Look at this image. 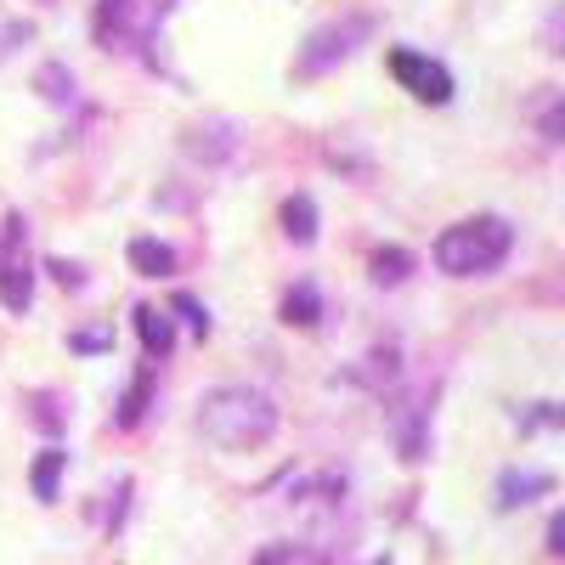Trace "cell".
Wrapping results in <instances>:
<instances>
[{
    "label": "cell",
    "instance_id": "obj_1",
    "mask_svg": "<svg viewBox=\"0 0 565 565\" xmlns=\"http://www.w3.org/2000/svg\"><path fill=\"white\" fill-rule=\"evenodd\" d=\"M199 436L226 452H249L277 436V402L249 385H221L199 402Z\"/></svg>",
    "mask_w": 565,
    "mask_h": 565
},
{
    "label": "cell",
    "instance_id": "obj_2",
    "mask_svg": "<svg viewBox=\"0 0 565 565\" xmlns=\"http://www.w3.org/2000/svg\"><path fill=\"white\" fill-rule=\"evenodd\" d=\"M509 244H514L509 221H498V215H469V221L447 226L441 238H436V266H441L447 277H481V271H492V266L509 255Z\"/></svg>",
    "mask_w": 565,
    "mask_h": 565
},
{
    "label": "cell",
    "instance_id": "obj_3",
    "mask_svg": "<svg viewBox=\"0 0 565 565\" xmlns=\"http://www.w3.org/2000/svg\"><path fill=\"white\" fill-rule=\"evenodd\" d=\"M373 34V18L367 12H356V18H334V23H322L317 34H306V52H300V74L306 79H322V74H334L356 45Z\"/></svg>",
    "mask_w": 565,
    "mask_h": 565
},
{
    "label": "cell",
    "instance_id": "obj_4",
    "mask_svg": "<svg viewBox=\"0 0 565 565\" xmlns=\"http://www.w3.org/2000/svg\"><path fill=\"white\" fill-rule=\"evenodd\" d=\"M391 74L402 79V90H413L418 103H452V74L436 57L413 52V45H396L391 52Z\"/></svg>",
    "mask_w": 565,
    "mask_h": 565
},
{
    "label": "cell",
    "instance_id": "obj_5",
    "mask_svg": "<svg viewBox=\"0 0 565 565\" xmlns=\"http://www.w3.org/2000/svg\"><path fill=\"white\" fill-rule=\"evenodd\" d=\"M391 447L407 463H418L424 452H430V391H424V396H402L391 407Z\"/></svg>",
    "mask_w": 565,
    "mask_h": 565
},
{
    "label": "cell",
    "instance_id": "obj_6",
    "mask_svg": "<svg viewBox=\"0 0 565 565\" xmlns=\"http://www.w3.org/2000/svg\"><path fill=\"white\" fill-rule=\"evenodd\" d=\"M148 34H153V18H136V0H103L97 7V40L108 52H119V45L136 52V40H148Z\"/></svg>",
    "mask_w": 565,
    "mask_h": 565
},
{
    "label": "cell",
    "instance_id": "obj_7",
    "mask_svg": "<svg viewBox=\"0 0 565 565\" xmlns=\"http://www.w3.org/2000/svg\"><path fill=\"white\" fill-rule=\"evenodd\" d=\"M181 148L193 153L199 164H226L232 159V148H238V125L232 119H210V125H193L181 136Z\"/></svg>",
    "mask_w": 565,
    "mask_h": 565
},
{
    "label": "cell",
    "instance_id": "obj_8",
    "mask_svg": "<svg viewBox=\"0 0 565 565\" xmlns=\"http://www.w3.org/2000/svg\"><path fill=\"white\" fill-rule=\"evenodd\" d=\"M351 385H362V391H391L396 380H402V351L396 345H373L351 373H345Z\"/></svg>",
    "mask_w": 565,
    "mask_h": 565
},
{
    "label": "cell",
    "instance_id": "obj_9",
    "mask_svg": "<svg viewBox=\"0 0 565 565\" xmlns=\"http://www.w3.org/2000/svg\"><path fill=\"white\" fill-rule=\"evenodd\" d=\"M63 469H68V452H63V447L34 452V463H29V492H34V503H57V492H63Z\"/></svg>",
    "mask_w": 565,
    "mask_h": 565
},
{
    "label": "cell",
    "instance_id": "obj_10",
    "mask_svg": "<svg viewBox=\"0 0 565 565\" xmlns=\"http://www.w3.org/2000/svg\"><path fill=\"white\" fill-rule=\"evenodd\" d=\"M130 322H136V334H141V345H148V356H153V362L175 351V322H170L164 311L136 306V311H130Z\"/></svg>",
    "mask_w": 565,
    "mask_h": 565
},
{
    "label": "cell",
    "instance_id": "obj_11",
    "mask_svg": "<svg viewBox=\"0 0 565 565\" xmlns=\"http://www.w3.org/2000/svg\"><path fill=\"white\" fill-rule=\"evenodd\" d=\"M554 487V476H543V469H503L498 476V509H521V503H532L537 492H548Z\"/></svg>",
    "mask_w": 565,
    "mask_h": 565
},
{
    "label": "cell",
    "instance_id": "obj_12",
    "mask_svg": "<svg viewBox=\"0 0 565 565\" xmlns=\"http://www.w3.org/2000/svg\"><path fill=\"white\" fill-rule=\"evenodd\" d=\"M277 317L289 322V328H317V322H322V295H317V282H289V295H282Z\"/></svg>",
    "mask_w": 565,
    "mask_h": 565
},
{
    "label": "cell",
    "instance_id": "obj_13",
    "mask_svg": "<svg viewBox=\"0 0 565 565\" xmlns=\"http://www.w3.org/2000/svg\"><path fill=\"white\" fill-rule=\"evenodd\" d=\"M0 306H7L12 317H23L34 306V266H23V260L0 266Z\"/></svg>",
    "mask_w": 565,
    "mask_h": 565
},
{
    "label": "cell",
    "instance_id": "obj_14",
    "mask_svg": "<svg viewBox=\"0 0 565 565\" xmlns=\"http://www.w3.org/2000/svg\"><path fill=\"white\" fill-rule=\"evenodd\" d=\"M277 221H282V238H289V244H311V238H317V204H311L306 193L282 199Z\"/></svg>",
    "mask_w": 565,
    "mask_h": 565
},
{
    "label": "cell",
    "instance_id": "obj_15",
    "mask_svg": "<svg viewBox=\"0 0 565 565\" xmlns=\"http://www.w3.org/2000/svg\"><path fill=\"white\" fill-rule=\"evenodd\" d=\"M34 90H40L52 108H74V103H79V85H74V74H68L63 63H40V68H34Z\"/></svg>",
    "mask_w": 565,
    "mask_h": 565
},
{
    "label": "cell",
    "instance_id": "obj_16",
    "mask_svg": "<svg viewBox=\"0 0 565 565\" xmlns=\"http://www.w3.org/2000/svg\"><path fill=\"white\" fill-rule=\"evenodd\" d=\"M148 402H153V367H141L136 380H130V391L119 396V413H114V424H119V430H136V424L148 418Z\"/></svg>",
    "mask_w": 565,
    "mask_h": 565
},
{
    "label": "cell",
    "instance_id": "obj_17",
    "mask_svg": "<svg viewBox=\"0 0 565 565\" xmlns=\"http://www.w3.org/2000/svg\"><path fill=\"white\" fill-rule=\"evenodd\" d=\"M130 266L141 277H170L175 271V249L159 244V238H130Z\"/></svg>",
    "mask_w": 565,
    "mask_h": 565
},
{
    "label": "cell",
    "instance_id": "obj_18",
    "mask_svg": "<svg viewBox=\"0 0 565 565\" xmlns=\"http://www.w3.org/2000/svg\"><path fill=\"white\" fill-rule=\"evenodd\" d=\"M373 282L380 289H396V282H407V271H413V255L407 249H373Z\"/></svg>",
    "mask_w": 565,
    "mask_h": 565
},
{
    "label": "cell",
    "instance_id": "obj_19",
    "mask_svg": "<svg viewBox=\"0 0 565 565\" xmlns=\"http://www.w3.org/2000/svg\"><path fill=\"white\" fill-rule=\"evenodd\" d=\"M114 345V328H74V334H68V351H79V356H97V351H108Z\"/></svg>",
    "mask_w": 565,
    "mask_h": 565
},
{
    "label": "cell",
    "instance_id": "obj_20",
    "mask_svg": "<svg viewBox=\"0 0 565 565\" xmlns=\"http://www.w3.org/2000/svg\"><path fill=\"white\" fill-rule=\"evenodd\" d=\"M543 424H554V430H559V424H565V407H559V402H537V407L521 413V430H543Z\"/></svg>",
    "mask_w": 565,
    "mask_h": 565
},
{
    "label": "cell",
    "instance_id": "obj_21",
    "mask_svg": "<svg viewBox=\"0 0 565 565\" xmlns=\"http://www.w3.org/2000/svg\"><path fill=\"white\" fill-rule=\"evenodd\" d=\"M537 130H543L548 141H565V97H554V103L537 114Z\"/></svg>",
    "mask_w": 565,
    "mask_h": 565
},
{
    "label": "cell",
    "instance_id": "obj_22",
    "mask_svg": "<svg viewBox=\"0 0 565 565\" xmlns=\"http://www.w3.org/2000/svg\"><path fill=\"white\" fill-rule=\"evenodd\" d=\"M29 407H40V413H34V418H40V430H52V436L63 430V413H57V396H52V391H40Z\"/></svg>",
    "mask_w": 565,
    "mask_h": 565
},
{
    "label": "cell",
    "instance_id": "obj_23",
    "mask_svg": "<svg viewBox=\"0 0 565 565\" xmlns=\"http://www.w3.org/2000/svg\"><path fill=\"white\" fill-rule=\"evenodd\" d=\"M175 311L186 317V328H193V334H199V340L210 334V317H204V306H199L193 295H175Z\"/></svg>",
    "mask_w": 565,
    "mask_h": 565
},
{
    "label": "cell",
    "instance_id": "obj_24",
    "mask_svg": "<svg viewBox=\"0 0 565 565\" xmlns=\"http://www.w3.org/2000/svg\"><path fill=\"white\" fill-rule=\"evenodd\" d=\"M543 45L565 57V7H559V12H548V23H543Z\"/></svg>",
    "mask_w": 565,
    "mask_h": 565
},
{
    "label": "cell",
    "instance_id": "obj_25",
    "mask_svg": "<svg viewBox=\"0 0 565 565\" xmlns=\"http://www.w3.org/2000/svg\"><path fill=\"white\" fill-rule=\"evenodd\" d=\"M255 565H300V554H295V548H260Z\"/></svg>",
    "mask_w": 565,
    "mask_h": 565
},
{
    "label": "cell",
    "instance_id": "obj_26",
    "mask_svg": "<svg viewBox=\"0 0 565 565\" xmlns=\"http://www.w3.org/2000/svg\"><path fill=\"white\" fill-rule=\"evenodd\" d=\"M34 34V23H12L7 34H0V57H7V52H18V40H29Z\"/></svg>",
    "mask_w": 565,
    "mask_h": 565
},
{
    "label": "cell",
    "instance_id": "obj_27",
    "mask_svg": "<svg viewBox=\"0 0 565 565\" xmlns=\"http://www.w3.org/2000/svg\"><path fill=\"white\" fill-rule=\"evenodd\" d=\"M52 271H57V282H68V289H79V282H85V266H68V260H52Z\"/></svg>",
    "mask_w": 565,
    "mask_h": 565
},
{
    "label": "cell",
    "instance_id": "obj_28",
    "mask_svg": "<svg viewBox=\"0 0 565 565\" xmlns=\"http://www.w3.org/2000/svg\"><path fill=\"white\" fill-rule=\"evenodd\" d=\"M548 548H554V554H565V509L548 521Z\"/></svg>",
    "mask_w": 565,
    "mask_h": 565
},
{
    "label": "cell",
    "instance_id": "obj_29",
    "mask_svg": "<svg viewBox=\"0 0 565 565\" xmlns=\"http://www.w3.org/2000/svg\"><path fill=\"white\" fill-rule=\"evenodd\" d=\"M373 565H396V559H391V554H380V559H373Z\"/></svg>",
    "mask_w": 565,
    "mask_h": 565
}]
</instances>
